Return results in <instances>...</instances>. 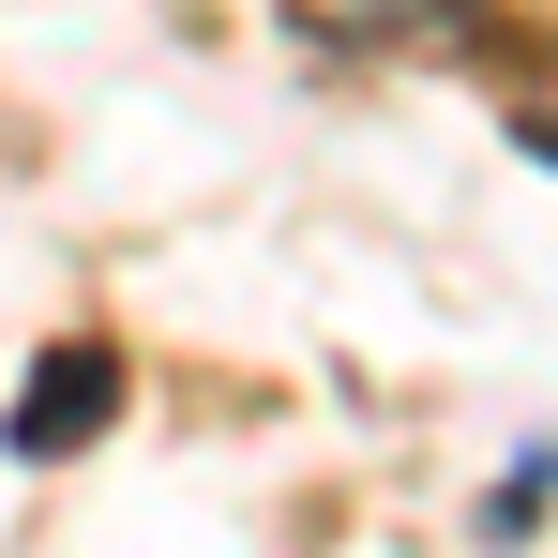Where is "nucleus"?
Segmentation results:
<instances>
[{
    "mask_svg": "<svg viewBox=\"0 0 558 558\" xmlns=\"http://www.w3.org/2000/svg\"><path fill=\"white\" fill-rule=\"evenodd\" d=\"M106 408H121V363H106V348H61V363L15 392V453H31V468L76 453V438H106Z\"/></svg>",
    "mask_w": 558,
    "mask_h": 558,
    "instance_id": "obj_1",
    "label": "nucleus"
}]
</instances>
